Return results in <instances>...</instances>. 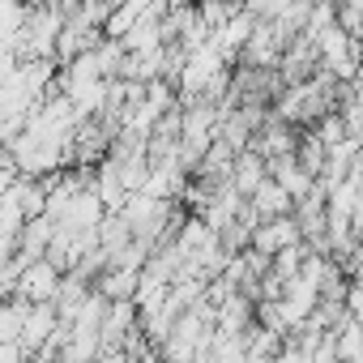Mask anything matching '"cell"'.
I'll use <instances>...</instances> for the list:
<instances>
[{"instance_id":"3","label":"cell","mask_w":363,"mask_h":363,"mask_svg":"<svg viewBox=\"0 0 363 363\" xmlns=\"http://www.w3.org/2000/svg\"><path fill=\"white\" fill-rule=\"evenodd\" d=\"M248 206H252V214H257L261 223H269V218H282V214H291V210H295V201L286 197V189L278 184L274 175H265L261 184H257V193L248 197Z\"/></svg>"},{"instance_id":"1","label":"cell","mask_w":363,"mask_h":363,"mask_svg":"<svg viewBox=\"0 0 363 363\" xmlns=\"http://www.w3.org/2000/svg\"><path fill=\"white\" fill-rule=\"evenodd\" d=\"M60 269L43 257V261H30V265H22V274H18V299H26V303H52L56 299V291H60Z\"/></svg>"},{"instance_id":"6","label":"cell","mask_w":363,"mask_h":363,"mask_svg":"<svg viewBox=\"0 0 363 363\" xmlns=\"http://www.w3.org/2000/svg\"><path fill=\"white\" fill-rule=\"evenodd\" d=\"M22 316H26V299L0 303V346H13L22 337Z\"/></svg>"},{"instance_id":"2","label":"cell","mask_w":363,"mask_h":363,"mask_svg":"<svg viewBox=\"0 0 363 363\" xmlns=\"http://www.w3.org/2000/svg\"><path fill=\"white\" fill-rule=\"evenodd\" d=\"M299 240H303V235H299V223H295L291 214H282V218L257 223V227H252L248 248H252V252H261V257H274V252H282V248H291V244H299Z\"/></svg>"},{"instance_id":"4","label":"cell","mask_w":363,"mask_h":363,"mask_svg":"<svg viewBox=\"0 0 363 363\" xmlns=\"http://www.w3.org/2000/svg\"><path fill=\"white\" fill-rule=\"evenodd\" d=\"M265 175H269L265 158H261L257 150H244V154H235V167H231V189H235L240 197H252Z\"/></svg>"},{"instance_id":"7","label":"cell","mask_w":363,"mask_h":363,"mask_svg":"<svg viewBox=\"0 0 363 363\" xmlns=\"http://www.w3.org/2000/svg\"><path fill=\"white\" fill-rule=\"evenodd\" d=\"M22 179V167H18V158H13V150L9 145H0V197H5L13 184Z\"/></svg>"},{"instance_id":"8","label":"cell","mask_w":363,"mask_h":363,"mask_svg":"<svg viewBox=\"0 0 363 363\" xmlns=\"http://www.w3.org/2000/svg\"><path fill=\"white\" fill-rule=\"evenodd\" d=\"M137 363H162V359H158V350H150V354H141Z\"/></svg>"},{"instance_id":"9","label":"cell","mask_w":363,"mask_h":363,"mask_svg":"<svg viewBox=\"0 0 363 363\" xmlns=\"http://www.w3.org/2000/svg\"><path fill=\"white\" fill-rule=\"evenodd\" d=\"M359 82H363V48H359Z\"/></svg>"},{"instance_id":"5","label":"cell","mask_w":363,"mask_h":363,"mask_svg":"<svg viewBox=\"0 0 363 363\" xmlns=\"http://www.w3.org/2000/svg\"><path fill=\"white\" fill-rule=\"evenodd\" d=\"M137 274L141 269H124V265H107L94 282V291L107 299V303H120V299H137Z\"/></svg>"}]
</instances>
